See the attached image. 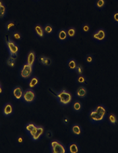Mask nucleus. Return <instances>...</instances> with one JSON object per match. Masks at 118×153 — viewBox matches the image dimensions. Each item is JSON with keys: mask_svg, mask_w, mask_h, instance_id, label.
Here are the masks:
<instances>
[{"mask_svg": "<svg viewBox=\"0 0 118 153\" xmlns=\"http://www.w3.org/2000/svg\"><path fill=\"white\" fill-rule=\"evenodd\" d=\"M108 115V109L103 104H99L88 114V119L92 124L102 123Z\"/></svg>", "mask_w": 118, "mask_h": 153, "instance_id": "nucleus-1", "label": "nucleus"}, {"mask_svg": "<svg viewBox=\"0 0 118 153\" xmlns=\"http://www.w3.org/2000/svg\"><path fill=\"white\" fill-rule=\"evenodd\" d=\"M56 100L58 104L62 107H67L70 105L73 100L72 94L65 89H62L57 91Z\"/></svg>", "mask_w": 118, "mask_h": 153, "instance_id": "nucleus-2", "label": "nucleus"}, {"mask_svg": "<svg viewBox=\"0 0 118 153\" xmlns=\"http://www.w3.org/2000/svg\"><path fill=\"white\" fill-rule=\"evenodd\" d=\"M5 43L10 56L14 57H17L19 56L20 53V46L16 41H15L10 36H9L8 38H5Z\"/></svg>", "mask_w": 118, "mask_h": 153, "instance_id": "nucleus-3", "label": "nucleus"}, {"mask_svg": "<svg viewBox=\"0 0 118 153\" xmlns=\"http://www.w3.org/2000/svg\"><path fill=\"white\" fill-rule=\"evenodd\" d=\"M50 152L51 153H67V149L58 140H52L50 143Z\"/></svg>", "mask_w": 118, "mask_h": 153, "instance_id": "nucleus-4", "label": "nucleus"}, {"mask_svg": "<svg viewBox=\"0 0 118 153\" xmlns=\"http://www.w3.org/2000/svg\"><path fill=\"white\" fill-rule=\"evenodd\" d=\"M34 73V66H32L25 62L19 69V75L21 79H28Z\"/></svg>", "mask_w": 118, "mask_h": 153, "instance_id": "nucleus-5", "label": "nucleus"}, {"mask_svg": "<svg viewBox=\"0 0 118 153\" xmlns=\"http://www.w3.org/2000/svg\"><path fill=\"white\" fill-rule=\"evenodd\" d=\"M36 100V94L35 91L33 89H31V88H28V89L24 91L21 102L26 104V105H30V104L34 103Z\"/></svg>", "mask_w": 118, "mask_h": 153, "instance_id": "nucleus-6", "label": "nucleus"}, {"mask_svg": "<svg viewBox=\"0 0 118 153\" xmlns=\"http://www.w3.org/2000/svg\"><path fill=\"white\" fill-rule=\"evenodd\" d=\"M107 32L104 29L100 28L92 34V39L97 43H102L107 39Z\"/></svg>", "mask_w": 118, "mask_h": 153, "instance_id": "nucleus-7", "label": "nucleus"}, {"mask_svg": "<svg viewBox=\"0 0 118 153\" xmlns=\"http://www.w3.org/2000/svg\"><path fill=\"white\" fill-rule=\"evenodd\" d=\"M32 33L36 38L39 40H43L46 37V34L44 31V27L40 23H35L32 27Z\"/></svg>", "mask_w": 118, "mask_h": 153, "instance_id": "nucleus-8", "label": "nucleus"}, {"mask_svg": "<svg viewBox=\"0 0 118 153\" xmlns=\"http://www.w3.org/2000/svg\"><path fill=\"white\" fill-rule=\"evenodd\" d=\"M56 40L60 44L65 43L66 42L69 41V38L68 36L66 28L62 27V28L58 29V30L56 33Z\"/></svg>", "mask_w": 118, "mask_h": 153, "instance_id": "nucleus-9", "label": "nucleus"}, {"mask_svg": "<svg viewBox=\"0 0 118 153\" xmlns=\"http://www.w3.org/2000/svg\"><path fill=\"white\" fill-rule=\"evenodd\" d=\"M15 108L13 103L11 102L5 103L1 108V113L5 117H10L14 114Z\"/></svg>", "mask_w": 118, "mask_h": 153, "instance_id": "nucleus-10", "label": "nucleus"}, {"mask_svg": "<svg viewBox=\"0 0 118 153\" xmlns=\"http://www.w3.org/2000/svg\"><path fill=\"white\" fill-rule=\"evenodd\" d=\"M24 91L25 90H23V87H21V85H16L11 90L10 92L11 96L15 100L21 101L23 98Z\"/></svg>", "mask_w": 118, "mask_h": 153, "instance_id": "nucleus-11", "label": "nucleus"}, {"mask_svg": "<svg viewBox=\"0 0 118 153\" xmlns=\"http://www.w3.org/2000/svg\"><path fill=\"white\" fill-rule=\"evenodd\" d=\"M70 133L71 134L75 137H80L83 135V129L82 126L78 123H73L70 127Z\"/></svg>", "mask_w": 118, "mask_h": 153, "instance_id": "nucleus-12", "label": "nucleus"}, {"mask_svg": "<svg viewBox=\"0 0 118 153\" xmlns=\"http://www.w3.org/2000/svg\"><path fill=\"white\" fill-rule=\"evenodd\" d=\"M40 83V79L39 77L36 76L32 75L31 78H29L27 80V85L29 88L34 90L37 88Z\"/></svg>", "mask_w": 118, "mask_h": 153, "instance_id": "nucleus-13", "label": "nucleus"}, {"mask_svg": "<svg viewBox=\"0 0 118 153\" xmlns=\"http://www.w3.org/2000/svg\"><path fill=\"white\" fill-rule=\"evenodd\" d=\"M88 91L84 85H79L77 88V89L75 91V97L77 98L84 99L87 96Z\"/></svg>", "mask_w": 118, "mask_h": 153, "instance_id": "nucleus-14", "label": "nucleus"}, {"mask_svg": "<svg viewBox=\"0 0 118 153\" xmlns=\"http://www.w3.org/2000/svg\"><path fill=\"white\" fill-rule=\"evenodd\" d=\"M71 109L73 111L77 114H80L82 112L83 109V105L82 102L79 100H75L71 103Z\"/></svg>", "mask_w": 118, "mask_h": 153, "instance_id": "nucleus-15", "label": "nucleus"}, {"mask_svg": "<svg viewBox=\"0 0 118 153\" xmlns=\"http://www.w3.org/2000/svg\"><path fill=\"white\" fill-rule=\"evenodd\" d=\"M44 127L43 126H38V128L37 130H36V133L31 137V139L33 140V141H38V140H40L42 138V137L44 135Z\"/></svg>", "mask_w": 118, "mask_h": 153, "instance_id": "nucleus-16", "label": "nucleus"}, {"mask_svg": "<svg viewBox=\"0 0 118 153\" xmlns=\"http://www.w3.org/2000/svg\"><path fill=\"white\" fill-rule=\"evenodd\" d=\"M77 60L74 58H70L67 62V68L69 72H75V70L77 66Z\"/></svg>", "mask_w": 118, "mask_h": 153, "instance_id": "nucleus-17", "label": "nucleus"}, {"mask_svg": "<svg viewBox=\"0 0 118 153\" xmlns=\"http://www.w3.org/2000/svg\"><path fill=\"white\" fill-rule=\"evenodd\" d=\"M36 60V54L34 51H30L26 55V62L32 66H34Z\"/></svg>", "mask_w": 118, "mask_h": 153, "instance_id": "nucleus-18", "label": "nucleus"}, {"mask_svg": "<svg viewBox=\"0 0 118 153\" xmlns=\"http://www.w3.org/2000/svg\"><path fill=\"white\" fill-rule=\"evenodd\" d=\"M81 151V146L78 143L75 142H71L69 144L67 147L68 153H79Z\"/></svg>", "mask_w": 118, "mask_h": 153, "instance_id": "nucleus-19", "label": "nucleus"}, {"mask_svg": "<svg viewBox=\"0 0 118 153\" xmlns=\"http://www.w3.org/2000/svg\"><path fill=\"white\" fill-rule=\"evenodd\" d=\"M17 25V23L13 20H9L5 23L4 29L6 33H11V31L14 30V29L15 28Z\"/></svg>", "mask_w": 118, "mask_h": 153, "instance_id": "nucleus-20", "label": "nucleus"}, {"mask_svg": "<svg viewBox=\"0 0 118 153\" xmlns=\"http://www.w3.org/2000/svg\"><path fill=\"white\" fill-rule=\"evenodd\" d=\"M106 119L108 123L110 124L111 126H116V125L118 124L117 116L115 114H113V113L108 114Z\"/></svg>", "mask_w": 118, "mask_h": 153, "instance_id": "nucleus-21", "label": "nucleus"}, {"mask_svg": "<svg viewBox=\"0 0 118 153\" xmlns=\"http://www.w3.org/2000/svg\"><path fill=\"white\" fill-rule=\"evenodd\" d=\"M10 37L15 41L19 42L23 39V35L19 30H13L10 33Z\"/></svg>", "mask_w": 118, "mask_h": 153, "instance_id": "nucleus-22", "label": "nucleus"}, {"mask_svg": "<svg viewBox=\"0 0 118 153\" xmlns=\"http://www.w3.org/2000/svg\"><path fill=\"white\" fill-rule=\"evenodd\" d=\"M75 82L78 85H86L89 84V80L84 74L78 75L75 79Z\"/></svg>", "mask_w": 118, "mask_h": 153, "instance_id": "nucleus-23", "label": "nucleus"}, {"mask_svg": "<svg viewBox=\"0 0 118 153\" xmlns=\"http://www.w3.org/2000/svg\"><path fill=\"white\" fill-rule=\"evenodd\" d=\"M43 27L45 34L47 36L52 35L54 33H55V28H54V26L50 23H46L43 26Z\"/></svg>", "mask_w": 118, "mask_h": 153, "instance_id": "nucleus-24", "label": "nucleus"}, {"mask_svg": "<svg viewBox=\"0 0 118 153\" xmlns=\"http://www.w3.org/2000/svg\"><path fill=\"white\" fill-rule=\"evenodd\" d=\"M67 29V35L69 39H75L77 36V29L75 28V27L74 26H69L67 28H66Z\"/></svg>", "mask_w": 118, "mask_h": 153, "instance_id": "nucleus-25", "label": "nucleus"}, {"mask_svg": "<svg viewBox=\"0 0 118 153\" xmlns=\"http://www.w3.org/2000/svg\"><path fill=\"white\" fill-rule=\"evenodd\" d=\"M6 64L7 66L10 67V68H13L15 67L16 66V63H17V57H14L12 56H9V57L6 60Z\"/></svg>", "mask_w": 118, "mask_h": 153, "instance_id": "nucleus-26", "label": "nucleus"}, {"mask_svg": "<svg viewBox=\"0 0 118 153\" xmlns=\"http://www.w3.org/2000/svg\"><path fill=\"white\" fill-rule=\"evenodd\" d=\"M91 26L88 23H84L81 26V31L83 35L89 34L91 31Z\"/></svg>", "mask_w": 118, "mask_h": 153, "instance_id": "nucleus-27", "label": "nucleus"}, {"mask_svg": "<svg viewBox=\"0 0 118 153\" xmlns=\"http://www.w3.org/2000/svg\"><path fill=\"white\" fill-rule=\"evenodd\" d=\"M95 60V56L92 54H87L84 58V62L87 66H92Z\"/></svg>", "mask_w": 118, "mask_h": 153, "instance_id": "nucleus-28", "label": "nucleus"}, {"mask_svg": "<svg viewBox=\"0 0 118 153\" xmlns=\"http://www.w3.org/2000/svg\"><path fill=\"white\" fill-rule=\"evenodd\" d=\"M7 15V8L5 4L0 5V20L5 19L6 15Z\"/></svg>", "mask_w": 118, "mask_h": 153, "instance_id": "nucleus-29", "label": "nucleus"}, {"mask_svg": "<svg viewBox=\"0 0 118 153\" xmlns=\"http://www.w3.org/2000/svg\"><path fill=\"white\" fill-rule=\"evenodd\" d=\"M106 5V0H96L95 3V8L98 10H102Z\"/></svg>", "mask_w": 118, "mask_h": 153, "instance_id": "nucleus-30", "label": "nucleus"}, {"mask_svg": "<svg viewBox=\"0 0 118 153\" xmlns=\"http://www.w3.org/2000/svg\"><path fill=\"white\" fill-rule=\"evenodd\" d=\"M36 126V125L34 124V123H28L25 126V131L26 134H28L30 133L31 132V131L34 129V128Z\"/></svg>", "mask_w": 118, "mask_h": 153, "instance_id": "nucleus-31", "label": "nucleus"}, {"mask_svg": "<svg viewBox=\"0 0 118 153\" xmlns=\"http://www.w3.org/2000/svg\"><path fill=\"white\" fill-rule=\"evenodd\" d=\"M25 143V139L22 135H18L15 139V144L19 146H21Z\"/></svg>", "mask_w": 118, "mask_h": 153, "instance_id": "nucleus-32", "label": "nucleus"}, {"mask_svg": "<svg viewBox=\"0 0 118 153\" xmlns=\"http://www.w3.org/2000/svg\"><path fill=\"white\" fill-rule=\"evenodd\" d=\"M52 64H53L52 59L50 57L46 56V59H45L43 66L46 67V68H49V67H50L51 65H52Z\"/></svg>", "mask_w": 118, "mask_h": 153, "instance_id": "nucleus-33", "label": "nucleus"}, {"mask_svg": "<svg viewBox=\"0 0 118 153\" xmlns=\"http://www.w3.org/2000/svg\"><path fill=\"white\" fill-rule=\"evenodd\" d=\"M48 94H49L51 97H52L53 98L56 100L57 96V91H56L55 90H54L53 88H48Z\"/></svg>", "mask_w": 118, "mask_h": 153, "instance_id": "nucleus-34", "label": "nucleus"}, {"mask_svg": "<svg viewBox=\"0 0 118 153\" xmlns=\"http://www.w3.org/2000/svg\"><path fill=\"white\" fill-rule=\"evenodd\" d=\"M75 73H77V75H82L84 74V68L82 64H77L76 70H75Z\"/></svg>", "mask_w": 118, "mask_h": 153, "instance_id": "nucleus-35", "label": "nucleus"}, {"mask_svg": "<svg viewBox=\"0 0 118 153\" xmlns=\"http://www.w3.org/2000/svg\"><path fill=\"white\" fill-rule=\"evenodd\" d=\"M44 136L45 138L48 140H50L54 137V133L51 130H47L46 131H45L44 133Z\"/></svg>", "mask_w": 118, "mask_h": 153, "instance_id": "nucleus-36", "label": "nucleus"}, {"mask_svg": "<svg viewBox=\"0 0 118 153\" xmlns=\"http://www.w3.org/2000/svg\"><path fill=\"white\" fill-rule=\"evenodd\" d=\"M62 123L63 125L67 127L71 123V119L69 118L68 116H64L62 119Z\"/></svg>", "mask_w": 118, "mask_h": 153, "instance_id": "nucleus-37", "label": "nucleus"}, {"mask_svg": "<svg viewBox=\"0 0 118 153\" xmlns=\"http://www.w3.org/2000/svg\"><path fill=\"white\" fill-rule=\"evenodd\" d=\"M111 21L118 25V11H116L111 15Z\"/></svg>", "mask_w": 118, "mask_h": 153, "instance_id": "nucleus-38", "label": "nucleus"}, {"mask_svg": "<svg viewBox=\"0 0 118 153\" xmlns=\"http://www.w3.org/2000/svg\"><path fill=\"white\" fill-rule=\"evenodd\" d=\"M46 56H44V55L43 54H40L39 55L38 57V61L39 64H40L41 66H43L44 65V60H45V59H46Z\"/></svg>", "mask_w": 118, "mask_h": 153, "instance_id": "nucleus-39", "label": "nucleus"}, {"mask_svg": "<svg viewBox=\"0 0 118 153\" xmlns=\"http://www.w3.org/2000/svg\"><path fill=\"white\" fill-rule=\"evenodd\" d=\"M4 93V88H3V85L1 83V82H0V96H2L3 94Z\"/></svg>", "mask_w": 118, "mask_h": 153, "instance_id": "nucleus-40", "label": "nucleus"}, {"mask_svg": "<svg viewBox=\"0 0 118 153\" xmlns=\"http://www.w3.org/2000/svg\"><path fill=\"white\" fill-rule=\"evenodd\" d=\"M32 1L34 2H39V1H40V0H32Z\"/></svg>", "mask_w": 118, "mask_h": 153, "instance_id": "nucleus-41", "label": "nucleus"}]
</instances>
